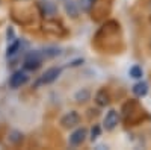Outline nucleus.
Instances as JSON below:
<instances>
[{"label":"nucleus","instance_id":"obj_1","mask_svg":"<svg viewBox=\"0 0 151 150\" xmlns=\"http://www.w3.org/2000/svg\"><path fill=\"white\" fill-rule=\"evenodd\" d=\"M42 61H44V58H42L40 50L29 52L26 55V58H24V61H23V67H24V70H27V71H36L38 68L41 67Z\"/></svg>","mask_w":151,"mask_h":150},{"label":"nucleus","instance_id":"obj_2","mask_svg":"<svg viewBox=\"0 0 151 150\" xmlns=\"http://www.w3.org/2000/svg\"><path fill=\"white\" fill-rule=\"evenodd\" d=\"M27 80H29V74L24 70H17V71L12 73V76L9 78V86L17 90V88H21L23 85H26Z\"/></svg>","mask_w":151,"mask_h":150},{"label":"nucleus","instance_id":"obj_3","mask_svg":"<svg viewBox=\"0 0 151 150\" xmlns=\"http://www.w3.org/2000/svg\"><path fill=\"white\" fill-rule=\"evenodd\" d=\"M79 123H80V115L77 111H70L62 115V118H60V124L65 129H73L76 126H79Z\"/></svg>","mask_w":151,"mask_h":150},{"label":"nucleus","instance_id":"obj_4","mask_svg":"<svg viewBox=\"0 0 151 150\" xmlns=\"http://www.w3.org/2000/svg\"><path fill=\"white\" fill-rule=\"evenodd\" d=\"M86 136H88V130L85 128H77L76 130H73V133L70 135L68 143H70L71 147H79V146H82L85 143Z\"/></svg>","mask_w":151,"mask_h":150},{"label":"nucleus","instance_id":"obj_5","mask_svg":"<svg viewBox=\"0 0 151 150\" xmlns=\"http://www.w3.org/2000/svg\"><path fill=\"white\" fill-rule=\"evenodd\" d=\"M119 121V115L115 109H109L104 115V120H103V128L106 130H113L116 128V124Z\"/></svg>","mask_w":151,"mask_h":150},{"label":"nucleus","instance_id":"obj_6","mask_svg":"<svg viewBox=\"0 0 151 150\" xmlns=\"http://www.w3.org/2000/svg\"><path fill=\"white\" fill-rule=\"evenodd\" d=\"M59 74H60V68H58V67H50L48 70H45V73L41 76L40 83H52V82H55V80L59 78Z\"/></svg>","mask_w":151,"mask_h":150},{"label":"nucleus","instance_id":"obj_7","mask_svg":"<svg viewBox=\"0 0 151 150\" xmlns=\"http://www.w3.org/2000/svg\"><path fill=\"white\" fill-rule=\"evenodd\" d=\"M40 9L44 17H53L58 11V6L50 0H44V2H40Z\"/></svg>","mask_w":151,"mask_h":150},{"label":"nucleus","instance_id":"obj_8","mask_svg":"<svg viewBox=\"0 0 151 150\" xmlns=\"http://www.w3.org/2000/svg\"><path fill=\"white\" fill-rule=\"evenodd\" d=\"M64 8H65V12H67V15L71 17V18H77L79 17V5L77 2H74V0H65L64 2Z\"/></svg>","mask_w":151,"mask_h":150},{"label":"nucleus","instance_id":"obj_9","mask_svg":"<svg viewBox=\"0 0 151 150\" xmlns=\"http://www.w3.org/2000/svg\"><path fill=\"white\" fill-rule=\"evenodd\" d=\"M132 91H133V94H134L136 97H144V96H147V93H148V83L144 82V80L136 82V83L133 85Z\"/></svg>","mask_w":151,"mask_h":150},{"label":"nucleus","instance_id":"obj_10","mask_svg":"<svg viewBox=\"0 0 151 150\" xmlns=\"http://www.w3.org/2000/svg\"><path fill=\"white\" fill-rule=\"evenodd\" d=\"M95 102L98 106H107L109 102H110V97L107 94L106 90H100L97 94H95Z\"/></svg>","mask_w":151,"mask_h":150},{"label":"nucleus","instance_id":"obj_11","mask_svg":"<svg viewBox=\"0 0 151 150\" xmlns=\"http://www.w3.org/2000/svg\"><path fill=\"white\" fill-rule=\"evenodd\" d=\"M74 99H76V102H79V103H85L91 99V91L88 88H82L74 94Z\"/></svg>","mask_w":151,"mask_h":150},{"label":"nucleus","instance_id":"obj_12","mask_svg":"<svg viewBox=\"0 0 151 150\" xmlns=\"http://www.w3.org/2000/svg\"><path fill=\"white\" fill-rule=\"evenodd\" d=\"M40 52H41V55H42V58H44V59L55 58V56H58V55L60 53L58 47H45V49L40 50Z\"/></svg>","mask_w":151,"mask_h":150},{"label":"nucleus","instance_id":"obj_13","mask_svg":"<svg viewBox=\"0 0 151 150\" xmlns=\"http://www.w3.org/2000/svg\"><path fill=\"white\" fill-rule=\"evenodd\" d=\"M20 49H21V40H14V41L9 44V47H8V56L9 58L11 56H15L20 52Z\"/></svg>","mask_w":151,"mask_h":150},{"label":"nucleus","instance_id":"obj_14","mask_svg":"<svg viewBox=\"0 0 151 150\" xmlns=\"http://www.w3.org/2000/svg\"><path fill=\"white\" fill-rule=\"evenodd\" d=\"M23 138H24V136H23V133L20 132V130H11L9 132V136H8V140L12 143V144H20V143H23Z\"/></svg>","mask_w":151,"mask_h":150},{"label":"nucleus","instance_id":"obj_15","mask_svg":"<svg viewBox=\"0 0 151 150\" xmlns=\"http://www.w3.org/2000/svg\"><path fill=\"white\" fill-rule=\"evenodd\" d=\"M94 2L95 0H77V5L82 12H89L94 6Z\"/></svg>","mask_w":151,"mask_h":150},{"label":"nucleus","instance_id":"obj_16","mask_svg":"<svg viewBox=\"0 0 151 150\" xmlns=\"http://www.w3.org/2000/svg\"><path fill=\"white\" fill-rule=\"evenodd\" d=\"M129 74H130L132 78H134V79H141L142 74H144V71H142V68H141L139 65H133V67L129 70Z\"/></svg>","mask_w":151,"mask_h":150},{"label":"nucleus","instance_id":"obj_17","mask_svg":"<svg viewBox=\"0 0 151 150\" xmlns=\"http://www.w3.org/2000/svg\"><path fill=\"white\" fill-rule=\"evenodd\" d=\"M100 135H101V128L98 124H94V128L91 129V141H95Z\"/></svg>","mask_w":151,"mask_h":150},{"label":"nucleus","instance_id":"obj_18","mask_svg":"<svg viewBox=\"0 0 151 150\" xmlns=\"http://www.w3.org/2000/svg\"><path fill=\"white\" fill-rule=\"evenodd\" d=\"M150 47H151V41H150Z\"/></svg>","mask_w":151,"mask_h":150},{"label":"nucleus","instance_id":"obj_19","mask_svg":"<svg viewBox=\"0 0 151 150\" xmlns=\"http://www.w3.org/2000/svg\"><path fill=\"white\" fill-rule=\"evenodd\" d=\"M62 2H65V0H62Z\"/></svg>","mask_w":151,"mask_h":150}]
</instances>
